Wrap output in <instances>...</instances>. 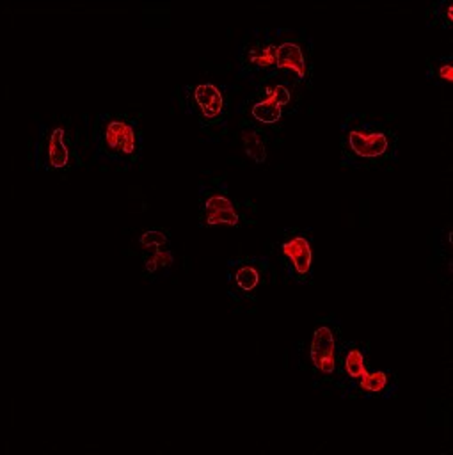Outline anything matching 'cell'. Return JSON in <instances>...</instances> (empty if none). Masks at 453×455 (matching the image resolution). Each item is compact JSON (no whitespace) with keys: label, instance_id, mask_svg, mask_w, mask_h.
Segmentation results:
<instances>
[{"label":"cell","instance_id":"cell-1","mask_svg":"<svg viewBox=\"0 0 453 455\" xmlns=\"http://www.w3.org/2000/svg\"><path fill=\"white\" fill-rule=\"evenodd\" d=\"M343 156L355 165H373L398 156V135L380 121L350 116L339 133Z\"/></svg>","mask_w":453,"mask_h":455},{"label":"cell","instance_id":"cell-2","mask_svg":"<svg viewBox=\"0 0 453 455\" xmlns=\"http://www.w3.org/2000/svg\"><path fill=\"white\" fill-rule=\"evenodd\" d=\"M98 151L115 162L131 164L142 155V132L123 114H101L96 124Z\"/></svg>","mask_w":453,"mask_h":455},{"label":"cell","instance_id":"cell-3","mask_svg":"<svg viewBox=\"0 0 453 455\" xmlns=\"http://www.w3.org/2000/svg\"><path fill=\"white\" fill-rule=\"evenodd\" d=\"M341 347V329L338 322L325 320L318 323L309 341V361L314 373L327 382H336L338 352Z\"/></svg>","mask_w":453,"mask_h":455},{"label":"cell","instance_id":"cell-4","mask_svg":"<svg viewBox=\"0 0 453 455\" xmlns=\"http://www.w3.org/2000/svg\"><path fill=\"white\" fill-rule=\"evenodd\" d=\"M279 258L295 283L309 284L313 281V240L307 231H286L279 242Z\"/></svg>","mask_w":453,"mask_h":455},{"label":"cell","instance_id":"cell-5","mask_svg":"<svg viewBox=\"0 0 453 455\" xmlns=\"http://www.w3.org/2000/svg\"><path fill=\"white\" fill-rule=\"evenodd\" d=\"M265 279L266 261L263 258H240L227 265L229 291L238 299H256Z\"/></svg>","mask_w":453,"mask_h":455},{"label":"cell","instance_id":"cell-6","mask_svg":"<svg viewBox=\"0 0 453 455\" xmlns=\"http://www.w3.org/2000/svg\"><path fill=\"white\" fill-rule=\"evenodd\" d=\"M240 69L243 76L254 78L258 75H272L277 71L275 43L266 32L256 34V37L243 44L240 52Z\"/></svg>","mask_w":453,"mask_h":455},{"label":"cell","instance_id":"cell-7","mask_svg":"<svg viewBox=\"0 0 453 455\" xmlns=\"http://www.w3.org/2000/svg\"><path fill=\"white\" fill-rule=\"evenodd\" d=\"M277 71L298 84H311V59L307 43L300 39H281L275 43Z\"/></svg>","mask_w":453,"mask_h":455},{"label":"cell","instance_id":"cell-8","mask_svg":"<svg viewBox=\"0 0 453 455\" xmlns=\"http://www.w3.org/2000/svg\"><path fill=\"white\" fill-rule=\"evenodd\" d=\"M187 103L192 112H197L203 124H213L222 119L226 112V98L222 91L206 82L187 89Z\"/></svg>","mask_w":453,"mask_h":455},{"label":"cell","instance_id":"cell-9","mask_svg":"<svg viewBox=\"0 0 453 455\" xmlns=\"http://www.w3.org/2000/svg\"><path fill=\"white\" fill-rule=\"evenodd\" d=\"M368 345L361 341H346L339 347L338 364H336V384L348 389L354 382H357L364 371L368 370L366 355Z\"/></svg>","mask_w":453,"mask_h":455},{"label":"cell","instance_id":"cell-10","mask_svg":"<svg viewBox=\"0 0 453 455\" xmlns=\"http://www.w3.org/2000/svg\"><path fill=\"white\" fill-rule=\"evenodd\" d=\"M199 208H201L203 226H217V224L238 226L240 224V213L233 199L222 190H215V188L203 190Z\"/></svg>","mask_w":453,"mask_h":455},{"label":"cell","instance_id":"cell-11","mask_svg":"<svg viewBox=\"0 0 453 455\" xmlns=\"http://www.w3.org/2000/svg\"><path fill=\"white\" fill-rule=\"evenodd\" d=\"M398 389V377L393 370H366L364 375L343 391V396L389 398Z\"/></svg>","mask_w":453,"mask_h":455},{"label":"cell","instance_id":"cell-12","mask_svg":"<svg viewBox=\"0 0 453 455\" xmlns=\"http://www.w3.org/2000/svg\"><path fill=\"white\" fill-rule=\"evenodd\" d=\"M41 165L48 171L66 169L69 165V146L68 133L64 126H53L43 135L41 149H39Z\"/></svg>","mask_w":453,"mask_h":455},{"label":"cell","instance_id":"cell-13","mask_svg":"<svg viewBox=\"0 0 453 455\" xmlns=\"http://www.w3.org/2000/svg\"><path fill=\"white\" fill-rule=\"evenodd\" d=\"M247 114L250 119H254L256 123H261V124H277L284 114V110L275 103L272 101L270 98L263 96L259 92V96L252 101H249L247 105Z\"/></svg>","mask_w":453,"mask_h":455},{"label":"cell","instance_id":"cell-14","mask_svg":"<svg viewBox=\"0 0 453 455\" xmlns=\"http://www.w3.org/2000/svg\"><path fill=\"white\" fill-rule=\"evenodd\" d=\"M259 92L263 96L270 98L272 101H275L284 112H291L298 105L295 91L290 84H268V85H263V89Z\"/></svg>","mask_w":453,"mask_h":455},{"label":"cell","instance_id":"cell-15","mask_svg":"<svg viewBox=\"0 0 453 455\" xmlns=\"http://www.w3.org/2000/svg\"><path fill=\"white\" fill-rule=\"evenodd\" d=\"M240 139L250 160H254L256 164H263L266 160V142H265V137L256 128H250V126L242 128Z\"/></svg>","mask_w":453,"mask_h":455},{"label":"cell","instance_id":"cell-16","mask_svg":"<svg viewBox=\"0 0 453 455\" xmlns=\"http://www.w3.org/2000/svg\"><path fill=\"white\" fill-rule=\"evenodd\" d=\"M169 240H171V235L165 229H147L140 235L139 243L147 252H155V251H162L169 243Z\"/></svg>","mask_w":453,"mask_h":455},{"label":"cell","instance_id":"cell-17","mask_svg":"<svg viewBox=\"0 0 453 455\" xmlns=\"http://www.w3.org/2000/svg\"><path fill=\"white\" fill-rule=\"evenodd\" d=\"M172 261H174L172 252L167 249H162V251L149 252L144 259V267L147 274H158L162 270H167L172 265Z\"/></svg>","mask_w":453,"mask_h":455},{"label":"cell","instance_id":"cell-18","mask_svg":"<svg viewBox=\"0 0 453 455\" xmlns=\"http://www.w3.org/2000/svg\"><path fill=\"white\" fill-rule=\"evenodd\" d=\"M430 76L439 82V84H451L453 80V64H451V57H441L439 60H435V68H432Z\"/></svg>","mask_w":453,"mask_h":455},{"label":"cell","instance_id":"cell-19","mask_svg":"<svg viewBox=\"0 0 453 455\" xmlns=\"http://www.w3.org/2000/svg\"><path fill=\"white\" fill-rule=\"evenodd\" d=\"M441 18H442V27L449 28L451 21H453V14H451V4L449 2H441Z\"/></svg>","mask_w":453,"mask_h":455}]
</instances>
